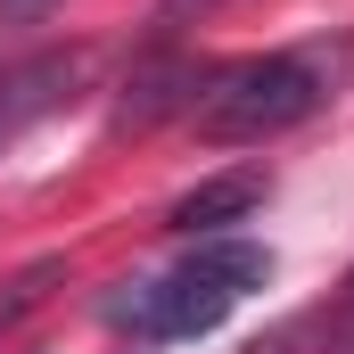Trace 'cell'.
<instances>
[{
  "label": "cell",
  "instance_id": "cell-1",
  "mask_svg": "<svg viewBox=\"0 0 354 354\" xmlns=\"http://www.w3.org/2000/svg\"><path fill=\"white\" fill-rule=\"evenodd\" d=\"M338 50H264V58H231V66H206V83L189 99V124L198 140H272L288 124H305L330 91H338Z\"/></svg>",
  "mask_w": 354,
  "mask_h": 354
},
{
  "label": "cell",
  "instance_id": "cell-2",
  "mask_svg": "<svg viewBox=\"0 0 354 354\" xmlns=\"http://www.w3.org/2000/svg\"><path fill=\"white\" fill-rule=\"evenodd\" d=\"M272 280V248L256 239H198L174 272L140 280L115 322H132L140 338H206L214 322H231V305H248L256 288Z\"/></svg>",
  "mask_w": 354,
  "mask_h": 354
},
{
  "label": "cell",
  "instance_id": "cell-3",
  "mask_svg": "<svg viewBox=\"0 0 354 354\" xmlns=\"http://www.w3.org/2000/svg\"><path fill=\"white\" fill-rule=\"evenodd\" d=\"M75 91H83V50H41V58L8 66V75H0V149L25 140L41 115L75 107Z\"/></svg>",
  "mask_w": 354,
  "mask_h": 354
},
{
  "label": "cell",
  "instance_id": "cell-4",
  "mask_svg": "<svg viewBox=\"0 0 354 354\" xmlns=\"http://www.w3.org/2000/svg\"><path fill=\"white\" fill-rule=\"evenodd\" d=\"M264 165H231V174H206L198 189H181L174 198V231H189V239H223V223H248L256 206H264Z\"/></svg>",
  "mask_w": 354,
  "mask_h": 354
},
{
  "label": "cell",
  "instance_id": "cell-5",
  "mask_svg": "<svg viewBox=\"0 0 354 354\" xmlns=\"http://www.w3.org/2000/svg\"><path fill=\"white\" fill-rule=\"evenodd\" d=\"M58 280H66V256H33L25 272H8V280H0V338H8L25 313H41Z\"/></svg>",
  "mask_w": 354,
  "mask_h": 354
},
{
  "label": "cell",
  "instance_id": "cell-6",
  "mask_svg": "<svg viewBox=\"0 0 354 354\" xmlns=\"http://www.w3.org/2000/svg\"><path fill=\"white\" fill-rule=\"evenodd\" d=\"M313 338H322V313H297V322L264 330L256 346H239V354H313Z\"/></svg>",
  "mask_w": 354,
  "mask_h": 354
},
{
  "label": "cell",
  "instance_id": "cell-7",
  "mask_svg": "<svg viewBox=\"0 0 354 354\" xmlns=\"http://www.w3.org/2000/svg\"><path fill=\"white\" fill-rule=\"evenodd\" d=\"M58 0H0V25H33V17H50Z\"/></svg>",
  "mask_w": 354,
  "mask_h": 354
}]
</instances>
